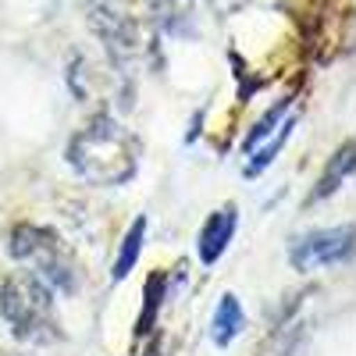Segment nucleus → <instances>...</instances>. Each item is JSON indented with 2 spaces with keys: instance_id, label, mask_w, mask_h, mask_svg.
Returning <instances> with one entry per match:
<instances>
[{
  "instance_id": "nucleus-1",
  "label": "nucleus",
  "mask_w": 356,
  "mask_h": 356,
  "mask_svg": "<svg viewBox=\"0 0 356 356\" xmlns=\"http://www.w3.org/2000/svg\"><path fill=\"white\" fill-rule=\"evenodd\" d=\"M68 164L93 186H122L139 168V143L111 114H97L68 143Z\"/></svg>"
},
{
  "instance_id": "nucleus-2",
  "label": "nucleus",
  "mask_w": 356,
  "mask_h": 356,
  "mask_svg": "<svg viewBox=\"0 0 356 356\" xmlns=\"http://www.w3.org/2000/svg\"><path fill=\"white\" fill-rule=\"evenodd\" d=\"M0 317L18 342L29 346H50L61 339L54 317V292L33 271H18L0 282Z\"/></svg>"
},
{
  "instance_id": "nucleus-3",
  "label": "nucleus",
  "mask_w": 356,
  "mask_h": 356,
  "mask_svg": "<svg viewBox=\"0 0 356 356\" xmlns=\"http://www.w3.org/2000/svg\"><path fill=\"white\" fill-rule=\"evenodd\" d=\"M11 257L33 267V275L50 285V292L75 289V260L65 250L61 235L43 225H18L11 232Z\"/></svg>"
},
{
  "instance_id": "nucleus-4",
  "label": "nucleus",
  "mask_w": 356,
  "mask_h": 356,
  "mask_svg": "<svg viewBox=\"0 0 356 356\" xmlns=\"http://www.w3.org/2000/svg\"><path fill=\"white\" fill-rule=\"evenodd\" d=\"M353 257V225L342 228H321L303 239H296L289 260L296 271H324V267H339Z\"/></svg>"
},
{
  "instance_id": "nucleus-5",
  "label": "nucleus",
  "mask_w": 356,
  "mask_h": 356,
  "mask_svg": "<svg viewBox=\"0 0 356 356\" xmlns=\"http://www.w3.org/2000/svg\"><path fill=\"white\" fill-rule=\"evenodd\" d=\"M235 225H239V211H235L232 203L221 207V211H214L203 221V228L196 235V253H200L203 264H218V257L228 250L232 235H235Z\"/></svg>"
},
{
  "instance_id": "nucleus-6",
  "label": "nucleus",
  "mask_w": 356,
  "mask_h": 356,
  "mask_svg": "<svg viewBox=\"0 0 356 356\" xmlns=\"http://www.w3.org/2000/svg\"><path fill=\"white\" fill-rule=\"evenodd\" d=\"M246 328V314H243V303H239V296L235 292H225L221 296V303L214 310V321H211V339L218 349H228L235 339L243 335Z\"/></svg>"
},
{
  "instance_id": "nucleus-7",
  "label": "nucleus",
  "mask_w": 356,
  "mask_h": 356,
  "mask_svg": "<svg viewBox=\"0 0 356 356\" xmlns=\"http://www.w3.org/2000/svg\"><path fill=\"white\" fill-rule=\"evenodd\" d=\"M353 154H356V146H353V139L342 146V150H335V157L328 161V168H324V175L317 178V189L310 193V203H317V200H328L332 193H339V186L346 182V178L353 175Z\"/></svg>"
},
{
  "instance_id": "nucleus-8",
  "label": "nucleus",
  "mask_w": 356,
  "mask_h": 356,
  "mask_svg": "<svg viewBox=\"0 0 356 356\" xmlns=\"http://www.w3.org/2000/svg\"><path fill=\"white\" fill-rule=\"evenodd\" d=\"M143 239H146V218H136L132 228L125 232V239H122V253H118V260H114V271H111L114 282H125V278L136 271V260H139Z\"/></svg>"
},
{
  "instance_id": "nucleus-9",
  "label": "nucleus",
  "mask_w": 356,
  "mask_h": 356,
  "mask_svg": "<svg viewBox=\"0 0 356 356\" xmlns=\"http://www.w3.org/2000/svg\"><path fill=\"white\" fill-rule=\"evenodd\" d=\"M164 289H168V278L157 271V275H150V282H146V310L139 314V321H136V335H146L154 328V321H157V314H161V303H164Z\"/></svg>"
},
{
  "instance_id": "nucleus-10",
  "label": "nucleus",
  "mask_w": 356,
  "mask_h": 356,
  "mask_svg": "<svg viewBox=\"0 0 356 356\" xmlns=\"http://www.w3.org/2000/svg\"><path fill=\"white\" fill-rule=\"evenodd\" d=\"M300 339H303V328H300V324L282 321L278 328H275V335L264 342L260 356H292V353H296V346H300Z\"/></svg>"
},
{
  "instance_id": "nucleus-11",
  "label": "nucleus",
  "mask_w": 356,
  "mask_h": 356,
  "mask_svg": "<svg viewBox=\"0 0 356 356\" xmlns=\"http://www.w3.org/2000/svg\"><path fill=\"white\" fill-rule=\"evenodd\" d=\"M292 125H296V122H292V118H289V122L282 125V132H278V136H275V139L267 143L264 150H260V154H257V157H253V161L246 164V175H250V178H253V175H264L267 168L275 164V157L282 154V146H285V143H289V136H292Z\"/></svg>"
},
{
  "instance_id": "nucleus-12",
  "label": "nucleus",
  "mask_w": 356,
  "mask_h": 356,
  "mask_svg": "<svg viewBox=\"0 0 356 356\" xmlns=\"http://www.w3.org/2000/svg\"><path fill=\"white\" fill-rule=\"evenodd\" d=\"M289 104H292V100H282L278 107H271V111H267V114L260 118V122L253 125V132L246 136V154L253 150V146H260V143H264L267 136H271V129H275V125L282 122V118H285V111H289Z\"/></svg>"
},
{
  "instance_id": "nucleus-13",
  "label": "nucleus",
  "mask_w": 356,
  "mask_h": 356,
  "mask_svg": "<svg viewBox=\"0 0 356 356\" xmlns=\"http://www.w3.org/2000/svg\"><path fill=\"white\" fill-rule=\"evenodd\" d=\"M150 356H157V353H150Z\"/></svg>"
}]
</instances>
